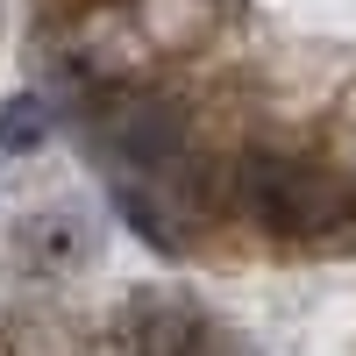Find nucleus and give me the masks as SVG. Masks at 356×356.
<instances>
[{
    "instance_id": "7ed1b4c3",
    "label": "nucleus",
    "mask_w": 356,
    "mask_h": 356,
    "mask_svg": "<svg viewBox=\"0 0 356 356\" xmlns=\"http://www.w3.org/2000/svg\"><path fill=\"white\" fill-rule=\"evenodd\" d=\"M86 250H93V228L72 207H36V214L0 221V264L22 271V278H65L86 264Z\"/></svg>"
},
{
    "instance_id": "20e7f679",
    "label": "nucleus",
    "mask_w": 356,
    "mask_h": 356,
    "mask_svg": "<svg viewBox=\"0 0 356 356\" xmlns=\"http://www.w3.org/2000/svg\"><path fill=\"white\" fill-rule=\"evenodd\" d=\"M122 335H129V356H207V342L221 328L186 292H136L122 314Z\"/></svg>"
},
{
    "instance_id": "f257e3e1",
    "label": "nucleus",
    "mask_w": 356,
    "mask_h": 356,
    "mask_svg": "<svg viewBox=\"0 0 356 356\" xmlns=\"http://www.w3.org/2000/svg\"><path fill=\"white\" fill-rule=\"evenodd\" d=\"M228 200L271 243H292V250H321V243L356 235V178L300 150H243L228 171Z\"/></svg>"
},
{
    "instance_id": "423d86ee",
    "label": "nucleus",
    "mask_w": 356,
    "mask_h": 356,
    "mask_svg": "<svg viewBox=\"0 0 356 356\" xmlns=\"http://www.w3.org/2000/svg\"><path fill=\"white\" fill-rule=\"evenodd\" d=\"M207 356H250V349L235 342V335H214V342H207Z\"/></svg>"
},
{
    "instance_id": "39448f33",
    "label": "nucleus",
    "mask_w": 356,
    "mask_h": 356,
    "mask_svg": "<svg viewBox=\"0 0 356 356\" xmlns=\"http://www.w3.org/2000/svg\"><path fill=\"white\" fill-rule=\"evenodd\" d=\"M50 136V107L36 93H15V100H0V150L22 157V150H36V143Z\"/></svg>"
},
{
    "instance_id": "f03ea898",
    "label": "nucleus",
    "mask_w": 356,
    "mask_h": 356,
    "mask_svg": "<svg viewBox=\"0 0 356 356\" xmlns=\"http://www.w3.org/2000/svg\"><path fill=\"white\" fill-rule=\"evenodd\" d=\"M93 129H100V150H114L129 171H150V178L193 157V122L171 93H114Z\"/></svg>"
}]
</instances>
